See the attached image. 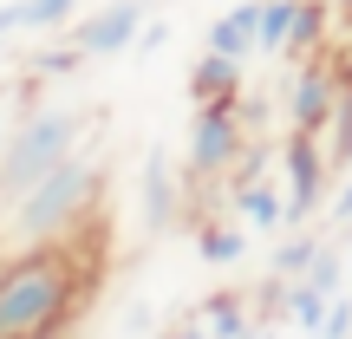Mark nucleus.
I'll list each match as a JSON object with an SVG mask.
<instances>
[{
	"label": "nucleus",
	"mask_w": 352,
	"mask_h": 339,
	"mask_svg": "<svg viewBox=\"0 0 352 339\" xmlns=\"http://www.w3.org/2000/svg\"><path fill=\"white\" fill-rule=\"evenodd\" d=\"M241 151H248L241 98L196 105V118H189V144H183V183H215V176H235Z\"/></svg>",
	"instance_id": "4"
},
{
	"label": "nucleus",
	"mask_w": 352,
	"mask_h": 339,
	"mask_svg": "<svg viewBox=\"0 0 352 339\" xmlns=\"http://www.w3.org/2000/svg\"><path fill=\"white\" fill-rule=\"evenodd\" d=\"M170 339H209V327H202V314H196V320H189V327H176Z\"/></svg>",
	"instance_id": "25"
},
{
	"label": "nucleus",
	"mask_w": 352,
	"mask_h": 339,
	"mask_svg": "<svg viewBox=\"0 0 352 339\" xmlns=\"http://www.w3.org/2000/svg\"><path fill=\"white\" fill-rule=\"evenodd\" d=\"M39 85H46V78H33V72L13 78V85H0V157H7V138H13V118H20V105L33 98Z\"/></svg>",
	"instance_id": "20"
},
{
	"label": "nucleus",
	"mask_w": 352,
	"mask_h": 339,
	"mask_svg": "<svg viewBox=\"0 0 352 339\" xmlns=\"http://www.w3.org/2000/svg\"><path fill=\"white\" fill-rule=\"evenodd\" d=\"M202 52H222V59H241V65H248L254 52H261V0H235L222 20H209Z\"/></svg>",
	"instance_id": "9"
},
{
	"label": "nucleus",
	"mask_w": 352,
	"mask_h": 339,
	"mask_svg": "<svg viewBox=\"0 0 352 339\" xmlns=\"http://www.w3.org/2000/svg\"><path fill=\"white\" fill-rule=\"evenodd\" d=\"M327 157H333V170H352V59L340 72V111L327 124Z\"/></svg>",
	"instance_id": "14"
},
{
	"label": "nucleus",
	"mask_w": 352,
	"mask_h": 339,
	"mask_svg": "<svg viewBox=\"0 0 352 339\" xmlns=\"http://www.w3.org/2000/svg\"><path fill=\"white\" fill-rule=\"evenodd\" d=\"M78 20V0H20V26L26 33H65Z\"/></svg>",
	"instance_id": "18"
},
{
	"label": "nucleus",
	"mask_w": 352,
	"mask_h": 339,
	"mask_svg": "<svg viewBox=\"0 0 352 339\" xmlns=\"http://www.w3.org/2000/svg\"><path fill=\"white\" fill-rule=\"evenodd\" d=\"M202 327H209V339H254V314H248V300L241 294H209L202 300Z\"/></svg>",
	"instance_id": "12"
},
{
	"label": "nucleus",
	"mask_w": 352,
	"mask_h": 339,
	"mask_svg": "<svg viewBox=\"0 0 352 339\" xmlns=\"http://www.w3.org/2000/svg\"><path fill=\"white\" fill-rule=\"evenodd\" d=\"M144 20H151V0H104V7L78 13V20L65 26V39H72L85 59H118V52L138 46Z\"/></svg>",
	"instance_id": "6"
},
{
	"label": "nucleus",
	"mask_w": 352,
	"mask_h": 339,
	"mask_svg": "<svg viewBox=\"0 0 352 339\" xmlns=\"http://www.w3.org/2000/svg\"><path fill=\"white\" fill-rule=\"evenodd\" d=\"M85 287H91V267L72 254V241L20 248L0 267V339H52Z\"/></svg>",
	"instance_id": "1"
},
{
	"label": "nucleus",
	"mask_w": 352,
	"mask_h": 339,
	"mask_svg": "<svg viewBox=\"0 0 352 339\" xmlns=\"http://www.w3.org/2000/svg\"><path fill=\"white\" fill-rule=\"evenodd\" d=\"M176 215H183V176H176L164 144H151V151H144V170H138V222H144V235L157 241V235L176 228Z\"/></svg>",
	"instance_id": "7"
},
{
	"label": "nucleus",
	"mask_w": 352,
	"mask_h": 339,
	"mask_svg": "<svg viewBox=\"0 0 352 339\" xmlns=\"http://www.w3.org/2000/svg\"><path fill=\"white\" fill-rule=\"evenodd\" d=\"M164 46H170V20H144V33H138V46H131V52L151 59V52H164Z\"/></svg>",
	"instance_id": "21"
},
{
	"label": "nucleus",
	"mask_w": 352,
	"mask_h": 339,
	"mask_svg": "<svg viewBox=\"0 0 352 339\" xmlns=\"http://www.w3.org/2000/svg\"><path fill=\"white\" fill-rule=\"evenodd\" d=\"M144 327H151V300H131L124 307V333H144Z\"/></svg>",
	"instance_id": "24"
},
{
	"label": "nucleus",
	"mask_w": 352,
	"mask_h": 339,
	"mask_svg": "<svg viewBox=\"0 0 352 339\" xmlns=\"http://www.w3.org/2000/svg\"><path fill=\"white\" fill-rule=\"evenodd\" d=\"M196 254L209 267H235L241 254H248V228H235V222H202L196 228Z\"/></svg>",
	"instance_id": "13"
},
{
	"label": "nucleus",
	"mask_w": 352,
	"mask_h": 339,
	"mask_svg": "<svg viewBox=\"0 0 352 339\" xmlns=\"http://www.w3.org/2000/svg\"><path fill=\"white\" fill-rule=\"evenodd\" d=\"M320 241H327V235H320V228H294V235H287V241H280V248H274V267H267V274H287V281H300L307 267H314Z\"/></svg>",
	"instance_id": "17"
},
{
	"label": "nucleus",
	"mask_w": 352,
	"mask_h": 339,
	"mask_svg": "<svg viewBox=\"0 0 352 339\" xmlns=\"http://www.w3.org/2000/svg\"><path fill=\"white\" fill-rule=\"evenodd\" d=\"M333 7H340V13H352V0H333Z\"/></svg>",
	"instance_id": "26"
},
{
	"label": "nucleus",
	"mask_w": 352,
	"mask_h": 339,
	"mask_svg": "<svg viewBox=\"0 0 352 339\" xmlns=\"http://www.w3.org/2000/svg\"><path fill=\"white\" fill-rule=\"evenodd\" d=\"M228 209H235L248 228H287V196H280L267 176H254V183H228Z\"/></svg>",
	"instance_id": "10"
},
{
	"label": "nucleus",
	"mask_w": 352,
	"mask_h": 339,
	"mask_svg": "<svg viewBox=\"0 0 352 339\" xmlns=\"http://www.w3.org/2000/svg\"><path fill=\"white\" fill-rule=\"evenodd\" d=\"M222 98H241V59L202 52L189 65V105H222Z\"/></svg>",
	"instance_id": "11"
},
{
	"label": "nucleus",
	"mask_w": 352,
	"mask_h": 339,
	"mask_svg": "<svg viewBox=\"0 0 352 339\" xmlns=\"http://www.w3.org/2000/svg\"><path fill=\"white\" fill-rule=\"evenodd\" d=\"M85 52L72 46V39H59V46H46V52H33V65H26V72L33 78H72V72H85Z\"/></svg>",
	"instance_id": "19"
},
{
	"label": "nucleus",
	"mask_w": 352,
	"mask_h": 339,
	"mask_svg": "<svg viewBox=\"0 0 352 339\" xmlns=\"http://www.w3.org/2000/svg\"><path fill=\"white\" fill-rule=\"evenodd\" d=\"M0 228L13 248H46V241H78L104 209V164L91 151H72L65 164H52L33 189H20L13 202H0Z\"/></svg>",
	"instance_id": "2"
},
{
	"label": "nucleus",
	"mask_w": 352,
	"mask_h": 339,
	"mask_svg": "<svg viewBox=\"0 0 352 339\" xmlns=\"http://www.w3.org/2000/svg\"><path fill=\"white\" fill-rule=\"evenodd\" d=\"M85 131H91V111L72 98H33L20 105L13 118V138H7V157H0V202H13L20 189H33L52 164H65L72 151H85Z\"/></svg>",
	"instance_id": "3"
},
{
	"label": "nucleus",
	"mask_w": 352,
	"mask_h": 339,
	"mask_svg": "<svg viewBox=\"0 0 352 339\" xmlns=\"http://www.w3.org/2000/svg\"><path fill=\"white\" fill-rule=\"evenodd\" d=\"M280 105H287V131H320V138H327L333 111H340V72L314 52V59L287 78V98Z\"/></svg>",
	"instance_id": "8"
},
{
	"label": "nucleus",
	"mask_w": 352,
	"mask_h": 339,
	"mask_svg": "<svg viewBox=\"0 0 352 339\" xmlns=\"http://www.w3.org/2000/svg\"><path fill=\"white\" fill-rule=\"evenodd\" d=\"M327 307H333V294H320L314 281H287V320H294L300 333L320 339V327H327Z\"/></svg>",
	"instance_id": "16"
},
{
	"label": "nucleus",
	"mask_w": 352,
	"mask_h": 339,
	"mask_svg": "<svg viewBox=\"0 0 352 339\" xmlns=\"http://www.w3.org/2000/svg\"><path fill=\"white\" fill-rule=\"evenodd\" d=\"M327 215H333V228H346V222H352V170H346V183H340V196L327 202Z\"/></svg>",
	"instance_id": "22"
},
{
	"label": "nucleus",
	"mask_w": 352,
	"mask_h": 339,
	"mask_svg": "<svg viewBox=\"0 0 352 339\" xmlns=\"http://www.w3.org/2000/svg\"><path fill=\"white\" fill-rule=\"evenodd\" d=\"M327 0H300V13H294V33H287V59H314L320 39H327Z\"/></svg>",
	"instance_id": "15"
},
{
	"label": "nucleus",
	"mask_w": 352,
	"mask_h": 339,
	"mask_svg": "<svg viewBox=\"0 0 352 339\" xmlns=\"http://www.w3.org/2000/svg\"><path fill=\"white\" fill-rule=\"evenodd\" d=\"M280 176H287V228H294L327 202V183H333L327 138L320 131H287L280 138Z\"/></svg>",
	"instance_id": "5"
},
{
	"label": "nucleus",
	"mask_w": 352,
	"mask_h": 339,
	"mask_svg": "<svg viewBox=\"0 0 352 339\" xmlns=\"http://www.w3.org/2000/svg\"><path fill=\"white\" fill-rule=\"evenodd\" d=\"M13 33H26V26H20V0H0V46H7Z\"/></svg>",
	"instance_id": "23"
}]
</instances>
